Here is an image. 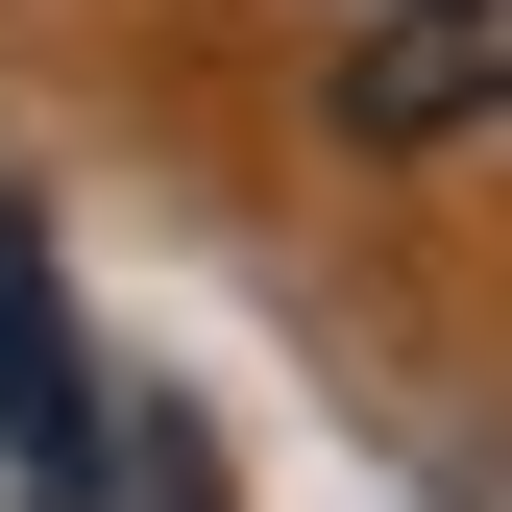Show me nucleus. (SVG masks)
<instances>
[{
  "mask_svg": "<svg viewBox=\"0 0 512 512\" xmlns=\"http://www.w3.org/2000/svg\"><path fill=\"white\" fill-rule=\"evenodd\" d=\"M317 122L342 147H464V122H512V0H366L342 74H317Z\"/></svg>",
  "mask_w": 512,
  "mask_h": 512,
  "instance_id": "obj_1",
  "label": "nucleus"
},
{
  "mask_svg": "<svg viewBox=\"0 0 512 512\" xmlns=\"http://www.w3.org/2000/svg\"><path fill=\"white\" fill-rule=\"evenodd\" d=\"M0 464H25L49 512H98L122 464V415H98V366H74V293H49V220L0 196Z\"/></svg>",
  "mask_w": 512,
  "mask_h": 512,
  "instance_id": "obj_2",
  "label": "nucleus"
},
{
  "mask_svg": "<svg viewBox=\"0 0 512 512\" xmlns=\"http://www.w3.org/2000/svg\"><path fill=\"white\" fill-rule=\"evenodd\" d=\"M122 512H220V464H196V415H122V464H98Z\"/></svg>",
  "mask_w": 512,
  "mask_h": 512,
  "instance_id": "obj_3",
  "label": "nucleus"
}]
</instances>
